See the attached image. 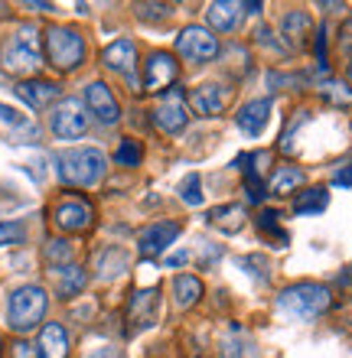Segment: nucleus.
Returning <instances> with one entry per match:
<instances>
[{
  "instance_id": "nucleus-6",
  "label": "nucleus",
  "mask_w": 352,
  "mask_h": 358,
  "mask_svg": "<svg viewBox=\"0 0 352 358\" xmlns=\"http://www.w3.org/2000/svg\"><path fill=\"white\" fill-rule=\"evenodd\" d=\"M49 127H52V134H56L59 141H78V137H85L88 114L82 108V101H76V98L59 101L52 117H49Z\"/></svg>"
},
{
  "instance_id": "nucleus-29",
  "label": "nucleus",
  "mask_w": 352,
  "mask_h": 358,
  "mask_svg": "<svg viewBox=\"0 0 352 358\" xmlns=\"http://www.w3.org/2000/svg\"><path fill=\"white\" fill-rule=\"evenodd\" d=\"M141 157H143V150L137 141H121V147H118V153H115V160L121 163V166H137Z\"/></svg>"
},
{
  "instance_id": "nucleus-14",
  "label": "nucleus",
  "mask_w": 352,
  "mask_h": 358,
  "mask_svg": "<svg viewBox=\"0 0 352 358\" xmlns=\"http://www.w3.org/2000/svg\"><path fill=\"white\" fill-rule=\"evenodd\" d=\"M85 104L101 124H115L118 117H121V108H118L115 94H111V88H108L105 82H92V85L85 88Z\"/></svg>"
},
{
  "instance_id": "nucleus-15",
  "label": "nucleus",
  "mask_w": 352,
  "mask_h": 358,
  "mask_svg": "<svg viewBox=\"0 0 352 358\" xmlns=\"http://www.w3.org/2000/svg\"><path fill=\"white\" fill-rule=\"evenodd\" d=\"M245 13H248V3H235V0H216L206 10L212 29H219V33H235Z\"/></svg>"
},
{
  "instance_id": "nucleus-11",
  "label": "nucleus",
  "mask_w": 352,
  "mask_h": 358,
  "mask_svg": "<svg viewBox=\"0 0 352 358\" xmlns=\"http://www.w3.org/2000/svg\"><path fill=\"white\" fill-rule=\"evenodd\" d=\"M176 238H180V225H176V222H157V225H150V228H143L141 231L137 248H141L143 257H160Z\"/></svg>"
},
{
  "instance_id": "nucleus-20",
  "label": "nucleus",
  "mask_w": 352,
  "mask_h": 358,
  "mask_svg": "<svg viewBox=\"0 0 352 358\" xmlns=\"http://www.w3.org/2000/svg\"><path fill=\"white\" fill-rule=\"evenodd\" d=\"M17 94L23 98V101L29 104V108H46V104H52L59 98V85L56 82H43V78H33V82H20L17 85Z\"/></svg>"
},
{
  "instance_id": "nucleus-40",
  "label": "nucleus",
  "mask_w": 352,
  "mask_h": 358,
  "mask_svg": "<svg viewBox=\"0 0 352 358\" xmlns=\"http://www.w3.org/2000/svg\"><path fill=\"white\" fill-rule=\"evenodd\" d=\"M349 78H352V62H349Z\"/></svg>"
},
{
  "instance_id": "nucleus-28",
  "label": "nucleus",
  "mask_w": 352,
  "mask_h": 358,
  "mask_svg": "<svg viewBox=\"0 0 352 358\" xmlns=\"http://www.w3.org/2000/svg\"><path fill=\"white\" fill-rule=\"evenodd\" d=\"M46 261L52 267H69V261H72V245H69V241H49Z\"/></svg>"
},
{
  "instance_id": "nucleus-41",
  "label": "nucleus",
  "mask_w": 352,
  "mask_h": 358,
  "mask_svg": "<svg viewBox=\"0 0 352 358\" xmlns=\"http://www.w3.org/2000/svg\"><path fill=\"white\" fill-rule=\"evenodd\" d=\"M349 273H352V267H349Z\"/></svg>"
},
{
  "instance_id": "nucleus-4",
  "label": "nucleus",
  "mask_w": 352,
  "mask_h": 358,
  "mask_svg": "<svg viewBox=\"0 0 352 358\" xmlns=\"http://www.w3.org/2000/svg\"><path fill=\"white\" fill-rule=\"evenodd\" d=\"M46 306H49V296L43 287L36 283H27L20 290L10 293V303H7V322L13 332H29L33 326L43 322L46 316Z\"/></svg>"
},
{
  "instance_id": "nucleus-35",
  "label": "nucleus",
  "mask_w": 352,
  "mask_h": 358,
  "mask_svg": "<svg viewBox=\"0 0 352 358\" xmlns=\"http://www.w3.org/2000/svg\"><path fill=\"white\" fill-rule=\"evenodd\" d=\"M0 117L7 124H13V127H27V117L23 114H17L13 108H7V104H0Z\"/></svg>"
},
{
  "instance_id": "nucleus-37",
  "label": "nucleus",
  "mask_w": 352,
  "mask_h": 358,
  "mask_svg": "<svg viewBox=\"0 0 352 358\" xmlns=\"http://www.w3.org/2000/svg\"><path fill=\"white\" fill-rule=\"evenodd\" d=\"M186 261H190V255H186V251H176V255L167 257V267H183Z\"/></svg>"
},
{
  "instance_id": "nucleus-33",
  "label": "nucleus",
  "mask_w": 352,
  "mask_h": 358,
  "mask_svg": "<svg viewBox=\"0 0 352 358\" xmlns=\"http://www.w3.org/2000/svg\"><path fill=\"white\" fill-rule=\"evenodd\" d=\"M323 94L330 98V101H336V104H349V101H352L349 88H346L343 82H326V85H323Z\"/></svg>"
},
{
  "instance_id": "nucleus-34",
  "label": "nucleus",
  "mask_w": 352,
  "mask_h": 358,
  "mask_svg": "<svg viewBox=\"0 0 352 358\" xmlns=\"http://www.w3.org/2000/svg\"><path fill=\"white\" fill-rule=\"evenodd\" d=\"M85 358H124V352L118 349V345H98V349H92Z\"/></svg>"
},
{
  "instance_id": "nucleus-23",
  "label": "nucleus",
  "mask_w": 352,
  "mask_h": 358,
  "mask_svg": "<svg viewBox=\"0 0 352 358\" xmlns=\"http://www.w3.org/2000/svg\"><path fill=\"white\" fill-rule=\"evenodd\" d=\"M202 296V280L199 277H190V273H180L176 280H173V300H176V306L180 310H186V306H192V303Z\"/></svg>"
},
{
  "instance_id": "nucleus-38",
  "label": "nucleus",
  "mask_w": 352,
  "mask_h": 358,
  "mask_svg": "<svg viewBox=\"0 0 352 358\" xmlns=\"http://www.w3.org/2000/svg\"><path fill=\"white\" fill-rule=\"evenodd\" d=\"M343 52H349L352 56V20L343 27Z\"/></svg>"
},
{
  "instance_id": "nucleus-18",
  "label": "nucleus",
  "mask_w": 352,
  "mask_h": 358,
  "mask_svg": "<svg viewBox=\"0 0 352 358\" xmlns=\"http://www.w3.org/2000/svg\"><path fill=\"white\" fill-rule=\"evenodd\" d=\"M219 355L222 358H261V352H258V342L241 326H232L219 339Z\"/></svg>"
},
{
  "instance_id": "nucleus-31",
  "label": "nucleus",
  "mask_w": 352,
  "mask_h": 358,
  "mask_svg": "<svg viewBox=\"0 0 352 358\" xmlns=\"http://www.w3.org/2000/svg\"><path fill=\"white\" fill-rule=\"evenodd\" d=\"M17 241H23V225H17V222H0V248L17 245Z\"/></svg>"
},
{
  "instance_id": "nucleus-9",
  "label": "nucleus",
  "mask_w": 352,
  "mask_h": 358,
  "mask_svg": "<svg viewBox=\"0 0 352 358\" xmlns=\"http://www.w3.org/2000/svg\"><path fill=\"white\" fill-rule=\"evenodd\" d=\"M92 206L85 199H62L56 208H52V222L62 231H85L92 225Z\"/></svg>"
},
{
  "instance_id": "nucleus-32",
  "label": "nucleus",
  "mask_w": 352,
  "mask_h": 358,
  "mask_svg": "<svg viewBox=\"0 0 352 358\" xmlns=\"http://www.w3.org/2000/svg\"><path fill=\"white\" fill-rule=\"evenodd\" d=\"M173 7L170 3H137V17L143 20H157V17H170Z\"/></svg>"
},
{
  "instance_id": "nucleus-16",
  "label": "nucleus",
  "mask_w": 352,
  "mask_h": 358,
  "mask_svg": "<svg viewBox=\"0 0 352 358\" xmlns=\"http://www.w3.org/2000/svg\"><path fill=\"white\" fill-rule=\"evenodd\" d=\"M153 320H157V290H137L131 296V310H127L131 332L150 329Z\"/></svg>"
},
{
  "instance_id": "nucleus-10",
  "label": "nucleus",
  "mask_w": 352,
  "mask_h": 358,
  "mask_svg": "<svg viewBox=\"0 0 352 358\" xmlns=\"http://www.w3.org/2000/svg\"><path fill=\"white\" fill-rule=\"evenodd\" d=\"M190 104L192 111L202 114V117H212V114H219L225 104H229V88L219 85V82H202V85L190 88Z\"/></svg>"
},
{
  "instance_id": "nucleus-7",
  "label": "nucleus",
  "mask_w": 352,
  "mask_h": 358,
  "mask_svg": "<svg viewBox=\"0 0 352 358\" xmlns=\"http://www.w3.org/2000/svg\"><path fill=\"white\" fill-rule=\"evenodd\" d=\"M176 52L190 62H212L219 56V39L212 36L206 27H186L176 39Z\"/></svg>"
},
{
  "instance_id": "nucleus-24",
  "label": "nucleus",
  "mask_w": 352,
  "mask_h": 358,
  "mask_svg": "<svg viewBox=\"0 0 352 358\" xmlns=\"http://www.w3.org/2000/svg\"><path fill=\"white\" fill-rule=\"evenodd\" d=\"M56 287H59V296H76V293L85 290V271L76 264H69V267H59L56 271Z\"/></svg>"
},
{
  "instance_id": "nucleus-19",
  "label": "nucleus",
  "mask_w": 352,
  "mask_h": 358,
  "mask_svg": "<svg viewBox=\"0 0 352 358\" xmlns=\"http://www.w3.org/2000/svg\"><path fill=\"white\" fill-rule=\"evenodd\" d=\"M36 355L39 358H66L69 355V332L62 329V322H46L36 339Z\"/></svg>"
},
{
  "instance_id": "nucleus-12",
  "label": "nucleus",
  "mask_w": 352,
  "mask_h": 358,
  "mask_svg": "<svg viewBox=\"0 0 352 358\" xmlns=\"http://www.w3.org/2000/svg\"><path fill=\"white\" fill-rule=\"evenodd\" d=\"M180 76V69H176V59L170 52H153L147 59V76H143V88L147 92H163V88H170Z\"/></svg>"
},
{
  "instance_id": "nucleus-30",
  "label": "nucleus",
  "mask_w": 352,
  "mask_h": 358,
  "mask_svg": "<svg viewBox=\"0 0 352 358\" xmlns=\"http://www.w3.org/2000/svg\"><path fill=\"white\" fill-rule=\"evenodd\" d=\"M277 212H261V218H258V228L261 231H267V235H274V238H281V245H287V235L281 231V222H277Z\"/></svg>"
},
{
  "instance_id": "nucleus-8",
  "label": "nucleus",
  "mask_w": 352,
  "mask_h": 358,
  "mask_svg": "<svg viewBox=\"0 0 352 358\" xmlns=\"http://www.w3.org/2000/svg\"><path fill=\"white\" fill-rule=\"evenodd\" d=\"M186 121H190V114H186V94L183 92H167L157 101V108H153V124L160 127L163 134H180L183 127H186Z\"/></svg>"
},
{
  "instance_id": "nucleus-3",
  "label": "nucleus",
  "mask_w": 352,
  "mask_h": 358,
  "mask_svg": "<svg viewBox=\"0 0 352 358\" xmlns=\"http://www.w3.org/2000/svg\"><path fill=\"white\" fill-rule=\"evenodd\" d=\"M108 170L105 153L95 147H78V150L56 153V173L66 186H95Z\"/></svg>"
},
{
  "instance_id": "nucleus-5",
  "label": "nucleus",
  "mask_w": 352,
  "mask_h": 358,
  "mask_svg": "<svg viewBox=\"0 0 352 358\" xmlns=\"http://www.w3.org/2000/svg\"><path fill=\"white\" fill-rule=\"evenodd\" d=\"M46 59L59 72H72L85 59V39L72 27H49L46 29Z\"/></svg>"
},
{
  "instance_id": "nucleus-17",
  "label": "nucleus",
  "mask_w": 352,
  "mask_h": 358,
  "mask_svg": "<svg viewBox=\"0 0 352 358\" xmlns=\"http://www.w3.org/2000/svg\"><path fill=\"white\" fill-rule=\"evenodd\" d=\"M267 121H271V101L267 98H255L238 111V131L248 134V137H261Z\"/></svg>"
},
{
  "instance_id": "nucleus-2",
  "label": "nucleus",
  "mask_w": 352,
  "mask_h": 358,
  "mask_svg": "<svg viewBox=\"0 0 352 358\" xmlns=\"http://www.w3.org/2000/svg\"><path fill=\"white\" fill-rule=\"evenodd\" d=\"M333 303V293L330 287L323 283H314V280H304V283H290L281 290L277 296V310L290 316V320H300V322H310V320H320Z\"/></svg>"
},
{
  "instance_id": "nucleus-22",
  "label": "nucleus",
  "mask_w": 352,
  "mask_h": 358,
  "mask_svg": "<svg viewBox=\"0 0 352 358\" xmlns=\"http://www.w3.org/2000/svg\"><path fill=\"white\" fill-rule=\"evenodd\" d=\"M245 206H222V208H212L209 212V222L216 228H222L225 235H235L245 228Z\"/></svg>"
},
{
  "instance_id": "nucleus-39",
  "label": "nucleus",
  "mask_w": 352,
  "mask_h": 358,
  "mask_svg": "<svg viewBox=\"0 0 352 358\" xmlns=\"http://www.w3.org/2000/svg\"><path fill=\"white\" fill-rule=\"evenodd\" d=\"M27 7H29V10H43V13H46V10H52L49 3H27Z\"/></svg>"
},
{
  "instance_id": "nucleus-27",
  "label": "nucleus",
  "mask_w": 352,
  "mask_h": 358,
  "mask_svg": "<svg viewBox=\"0 0 352 358\" xmlns=\"http://www.w3.org/2000/svg\"><path fill=\"white\" fill-rule=\"evenodd\" d=\"M180 199L186 202V206H202V179L199 173H190V176H183L180 182Z\"/></svg>"
},
{
  "instance_id": "nucleus-26",
  "label": "nucleus",
  "mask_w": 352,
  "mask_h": 358,
  "mask_svg": "<svg viewBox=\"0 0 352 358\" xmlns=\"http://www.w3.org/2000/svg\"><path fill=\"white\" fill-rule=\"evenodd\" d=\"M326 206H330V192L326 189H307V192L297 196L294 212L297 215H320V212H326Z\"/></svg>"
},
{
  "instance_id": "nucleus-13",
  "label": "nucleus",
  "mask_w": 352,
  "mask_h": 358,
  "mask_svg": "<svg viewBox=\"0 0 352 358\" xmlns=\"http://www.w3.org/2000/svg\"><path fill=\"white\" fill-rule=\"evenodd\" d=\"M101 59H105V66L111 69V72L124 76L134 88H137V78H134V72H137V49H134L131 39H115V43L105 49Z\"/></svg>"
},
{
  "instance_id": "nucleus-21",
  "label": "nucleus",
  "mask_w": 352,
  "mask_h": 358,
  "mask_svg": "<svg viewBox=\"0 0 352 358\" xmlns=\"http://www.w3.org/2000/svg\"><path fill=\"white\" fill-rule=\"evenodd\" d=\"M281 29H284V39L290 49H304L307 43V33H310V17H307L304 10H290L284 17V23H281Z\"/></svg>"
},
{
  "instance_id": "nucleus-36",
  "label": "nucleus",
  "mask_w": 352,
  "mask_h": 358,
  "mask_svg": "<svg viewBox=\"0 0 352 358\" xmlns=\"http://www.w3.org/2000/svg\"><path fill=\"white\" fill-rule=\"evenodd\" d=\"M333 186H352V160L346 163V166H339V170H336Z\"/></svg>"
},
{
  "instance_id": "nucleus-25",
  "label": "nucleus",
  "mask_w": 352,
  "mask_h": 358,
  "mask_svg": "<svg viewBox=\"0 0 352 358\" xmlns=\"http://www.w3.org/2000/svg\"><path fill=\"white\" fill-rule=\"evenodd\" d=\"M304 186V170H297V166H277L274 176H271V192L274 196H287V192H294V189Z\"/></svg>"
},
{
  "instance_id": "nucleus-1",
  "label": "nucleus",
  "mask_w": 352,
  "mask_h": 358,
  "mask_svg": "<svg viewBox=\"0 0 352 358\" xmlns=\"http://www.w3.org/2000/svg\"><path fill=\"white\" fill-rule=\"evenodd\" d=\"M43 66V46H39V29L23 23L0 43V69L7 76H36Z\"/></svg>"
}]
</instances>
